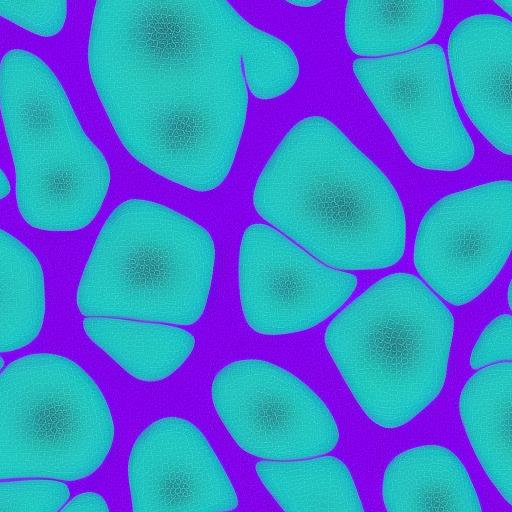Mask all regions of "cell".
Returning <instances> with one entry per match:
<instances>
[{"label":"cell","mask_w":512,"mask_h":512,"mask_svg":"<svg viewBox=\"0 0 512 512\" xmlns=\"http://www.w3.org/2000/svg\"><path fill=\"white\" fill-rule=\"evenodd\" d=\"M88 66L129 153L195 191L217 188L231 170L247 85L274 99L300 70L289 45L227 0H96Z\"/></svg>","instance_id":"6da1fadb"},{"label":"cell","mask_w":512,"mask_h":512,"mask_svg":"<svg viewBox=\"0 0 512 512\" xmlns=\"http://www.w3.org/2000/svg\"><path fill=\"white\" fill-rule=\"evenodd\" d=\"M253 204L333 268H388L405 250L406 218L393 184L322 116L287 132L256 182Z\"/></svg>","instance_id":"7a4b0ae2"},{"label":"cell","mask_w":512,"mask_h":512,"mask_svg":"<svg viewBox=\"0 0 512 512\" xmlns=\"http://www.w3.org/2000/svg\"><path fill=\"white\" fill-rule=\"evenodd\" d=\"M454 327L450 309L419 278L392 273L332 319L324 343L366 416L398 428L440 394Z\"/></svg>","instance_id":"3957f363"},{"label":"cell","mask_w":512,"mask_h":512,"mask_svg":"<svg viewBox=\"0 0 512 512\" xmlns=\"http://www.w3.org/2000/svg\"><path fill=\"white\" fill-rule=\"evenodd\" d=\"M208 231L157 202L129 199L104 223L84 268L77 306L85 316L190 325L211 289Z\"/></svg>","instance_id":"277c9868"},{"label":"cell","mask_w":512,"mask_h":512,"mask_svg":"<svg viewBox=\"0 0 512 512\" xmlns=\"http://www.w3.org/2000/svg\"><path fill=\"white\" fill-rule=\"evenodd\" d=\"M0 109L22 217L47 231L86 227L108 192L109 166L58 78L37 55L12 49L2 57Z\"/></svg>","instance_id":"5b68a950"},{"label":"cell","mask_w":512,"mask_h":512,"mask_svg":"<svg viewBox=\"0 0 512 512\" xmlns=\"http://www.w3.org/2000/svg\"><path fill=\"white\" fill-rule=\"evenodd\" d=\"M114 435L101 389L74 361L35 353L0 373V479L86 478L106 460Z\"/></svg>","instance_id":"8992f818"},{"label":"cell","mask_w":512,"mask_h":512,"mask_svg":"<svg viewBox=\"0 0 512 512\" xmlns=\"http://www.w3.org/2000/svg\"><path fill=\"white\" fill-rule=\"evenodd\" d=\"M354 75L410 161L423 169L467 167L475 147L456 108L443 48L436 43L357 58Z\"/></svg>","instance_id":"52a82bcc"},{"label":"cell","mask_w":512,"mask_h":512,"mask_svg":"<svg viewBox=\"0 0 512 512\" xmlns=\"http://www.w3.org/2000/svg\"><path fill=\"white\" fill-rule=\"evenodd\" d=\"M214 408L234 441L268 460L326 454L338 444L337 422L323 400L288 370L259 359L225 365L211 385Z\"/></svg>","instance_id":"ba28073f"},{"label":"cell","mask_w":512,"mask_h":512,"mask_svg":"<svg viewBox=\"0 0 512 512\" xmlns=\"http://www.w3.org/2000/svg\"><path fill=\"white\" fill-rule=\"evenodd\" d=\"M512 238V183L498 180L449 194L426 212L414 264L446 302L462 306L482 294L506 263Z\"/></svg>","instance_id":"9c48e42d"},{"label":"cell","mask_w":512,"mask_h":512,"mask_svg":"<svg viewBox=\"0 0 512 512\" xmlns=\"http://www.w3.org/2000/svg\"><path fill=\"white\" fill-rule=\"evenodd\" d=\"M239 293L248 325L263 335L315 327L353 294L357 278L307 254L277 230L252 224L243 233Z\"/></svg>","instance_id":"30bf717a"},{"label":"cell","mask_w":512,"mask_h":512,"mask_svg":"<svg viewBox=\"0 0 512 512\" xmlns=\"http://www.w3.org/2000/svg\"><path fill=\"white\" fill-rule=\"evenodd\" d=\"M136 512L228 511L237 494L202 432L189 420L168 416L147 426L128 460Z\"/></svg>","instance_id":"8fae6325"},{"label":"cell","mask_w":512,"mask_h":512,"mask_svg":"<svg viewBox=\"0 0 512 512\" xmlns=\"http://www.w3.org/2000/svg\"><path fill=\"white\" fill-rule=\"evenodd\" d=\"M459 99L471 121L500 152L512 153V23L481 13L460 21L448 41Z\"/></svg>","instance_id":"7c38bea8"},{"label":"cell","mask_w":512,"mask_h":512,"mask_svg":"<svg viewBox=\"0 0 512 512\" xmlns=\"http://www.w3.org/2000/svg\"><path fill=\"white\" fill-rule=\"evenodd\" d=\"M381 493L389 512L482 511L466 467L441 445H420L396 455L385 468Z\"/></svg>","instance_id":"4fadbf2b"},{"label":"cell","mask_w":512,"mask_h":512,"mask_svg":"<svg viewBox=\"0 0 512 512\" xmlns=\"http://www.w3.org/2000/svg\"><path fill=\"white\" fill-rule=\"evenodd\" d=\"M512 363L481 368L461 390L459 413L485 473L512 506Z\"/></svg>","instance_id":"5bb4252c"},{"label":"cell","mask_w":512,"mask_h":512,"mask_svg":"<svg viewBox=\"0 0 512 512\" xmlns=\"http://www.w3.org/2000/svg\"><path fill=\"white\" fill-rule=\"evenodd\" d=\"M83 329L127 373L145 382L172 375L195 347L192 333L166 324L88 316Z\"/></svg>","instance_id":"9a60e30c"},{"label":"cell","mask_w":512,"mask_h":512,"mask_svg":"<svg viewBox=\"0 0 512 512\" xmlns=\"http://www.w3.org/2000/svg\"><path fill=\"white\" fill-rule=\"evenodd\" d=\"M444 0H347L345 36L353 53H401L431 40L441 26Z\"/></svg>","instance_id":"2e32d148"},{"label":"cell","mask_w":512,"mask_h":512,"mask_svg":"<svg viewBox=\"0 0 512 512\" xmlns=\"http://www.w3.org/2000/svg\"><path fill=\"white\" fill-rule=\"evenodd\" d=\"M255 470L285 511H364L353 477L337 457L263 460Z\"/></svg>","instance_id":"e0dca14e"},{"label":"cell","mask_w":512,"mask_h":512,"mask_svg":"<svg viewBox=\"0 0 512 512\" xmlns=\"http://www.w3.org/2000/svg\"><path fill=\"white\" fill-rule=\"evenodd\" d=\"M45 315L41 265L33 252L0 229V352L28 345Z\"/></svg>","instance_id":"ac0fdd59"},{"label":"cell","mask_w":512,"mask_h":512,"mask_svg":"<svg viewBox=\"0 0 512 512\" xmlns=\"http://www.w3.org/2000/svg\"><path fill=\"white\" fill-rule=\"evenodd\" d=\"M68 486L56 480L0 482V511L53 512L68 501Z\"/></svg>","instance_id":"d6986e66"},{"label":"cell","mask_w":512,"mask_h":512,"mask_svg":"<svg viewBox=\"0 0 512 512\" xmlns=\"http://www.w3.org/2000/svg\"><path fill=\"white\" fill-rule=\"evenodd\" d=\"M0 16L44 37L58 34L67 17V0H0Z\"/></svg>","instance_id":"ffe728a7"},{"label":"cell","mask_w":512,"mask_h":512,"mask_svg":"<svg viewBox=\"0 0 512 512\" xmlns=\"http://www.w3.org/2000/svg\"><path fill=\"white\" fill-rule=\"evenodd\" d=\"M512 359V318L501 314L493 319L477 339L470 356V366L481 369Z\"/></svg>","instance_id":"44dd1931"},{"label":"cell","mask_w":512,"mask_h":512,"mask_svg":"<svg viewBox=\"0 0 512 512\" xmlns=\"http://www.w3.org/2000/svg\"><path fill=\"white\" fill-rule=\"evenodd\" d=\"M65 512L74 511H95V512H106L109 511L108 504L103 496L96 492H84L81 493L60 509Z\"/></svg>","instance_id":"7402d4cb"},{"label":"cell","mask_w":512,"mask_h":512,"mask_svg":"<svg viewBox=\"0 0 512 512\" xmlns=\"http://www.w3.org/2000/svg\"><path fill=\"white\" fill-rule=\"evenodd\" d=\"M10 191V184L5 174L0 169V199L6 197Z\"/></svg>","instance_id":"603a6c76"},{"label":"cell","mask_w":512,"mask_h":512,"mask_svg":"<svg viewBox=\"0 0 512 512\" xmlns=\"http://www.w3.org/2000/svg\"><path fill=\"white\" fill-rule=\"evenodd\" d=\"M287 1L288 3H291L295 6H298V7H312V6H315L317 4H319L320 2H322L323 0H285Z\"/></svg>","instance_id":"cb8c5ba5"},{"label":"cell","mask_w":512,"mask_h":512,"mask_svg":"<svg viewBox=\"0 0 512 512\" xmlns=\"http://www.w3.org/2000/svg\"><path fill=\"white\" fill-rule=\"evenodd\" d=\"M508 16H511L512 0H493Z\"/></svg>","instance_id":"d4e9b609"},{"label":"cell","mask_w":512,"mask_h":512,"mask_svg":"<svg viewBox=\"0 0 512 512\" xmlns=\"http://www.w3.org/2000/svg\"><path fill=\"white\" fill-rule=\"evenodd\" d=\"M508 304H509V307L511 308V305H512L511 283L508 286Z\"/></svg>","instance_id":"484cf974"},{"label":"cell","mask_w":512,"mask_h":512,"mask_svg":"<svg viewBox=\"0 0 512 512\" xmlns=\"http://www.w3.org/2000/svg\"><path fill=\"white\" fill-rule=\"evenodd\" d=\"M3 363H4V361H3V359L0 357V370H1L2 366H3Z\"/></svg>","instance_id":"4316f807"}]
</instances>
